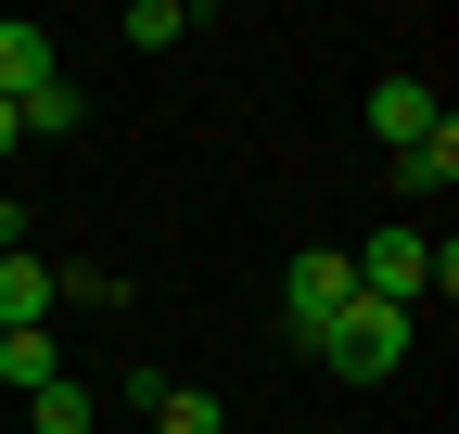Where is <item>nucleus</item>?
I'll use <instances>...</instances> for the list:
<instances>
[{"instance_id":"obj_12","label":"nucleus","mask_w":459,"mask_h":434,"mask_svg":"<svg viewBox=\"0 0 459 434\" xmlns=\"http://www.w3.org/2000/svg\"><path fill=\"white\" fill-rule=\"evenodd\" d=\"M51 294H77V307H128V282H115V268H90V256L51 268Z\"/></svg>"},{"instance_id":"obj_11","label":"nucleus","mask_w":459,"mask_h":434,"mask_svg":"<svg viewBox=\"0 0 459 434\" xmlns=\"http://www.w3.org/2000/svg\"><path fill=\"white\" fill-rule=\"evenodd\" d=\"M192 39V0H128V51H179Z\"/></svg>"},{"instance_id":"obj_6","label":"nucleus","mask_w":459,"mask_h":434,"mask_svg":"<svg viewBox=\"0 0 459 434\" xmlns=\"http://www.w3.org/2000/svg\"><path fill=\"white\" fill-rule=\"evenodd\" d=\"M77 116H90V90H77V77H39V90L13 102V128H26V141H65Z\"/></svg>"},{"instance_id":"obj_10","label":"nucleus","mask_w":459,"mask_h":434,"mask_svg":"<svg viewBox=\"0 0 459 434\" xmlns=\"http://www.w3.org/2000/svg\"><path fill=\"white\" fill-rule=\"evenodd\" d=\"M153 434H230V409H217L204 384H166V396H153Z\"/></svg>"},{"instance_id":"obj_2","label":"nucleus","mask_w":459,"mask_h":434,"mask_svg":"<svg viewBox=\"0 0 459 434\" xmlns=\"http://www.w3.org/2000/svg\"><path fill=\"white\" fill-rule=\"evenodd\" d=\"M319 358H332V384H395V358H409V307H344L332 333H319Z\"/></svg>"},{"instance_id":"obj_9","label":"nucleus","mask_w":459,"mask_h":434,"mask_svg":"<svg viewBox=\"0 0 459 434\" xmlns=\"http://www.w3.org/2000/svg\"><path fill=\"white\" fill-rule=\"evenodd\" d=\"M446 179H459V128H434V141L395 153V192H446Z\"/></svg>"},{"instance_id":"obj_14","label":"nucleus","mask_w":459,"mask_h":434,"mask_svg":"<svg viewBox=\"0 0 459 434\" xmlns=\"http://www.w3.org/2000/svg\"><path fill=\"white\" fill-rule=\"evenodd\" d=\"M13 141H26V128H13V102H0V153H13Z\"/></svg>"},{"instance_id":"obj_5","label":"nucleus","mask_w":459,"mask_h":434,"mask_svg":"<svg viewBox=\"0 0 459 434\" xmlns=\"http://www.w3.org/2000/svg\"><path fill=\"white\" fill-rule=\"evenodd\" d=\"M39 77H65V65H51V26H26V13H0V102H26Z\"/></svg>"},{"instance_id":"obj_7","label":"nucleus","mask_w":459,"mask_h":434,"mask_svg":"<svg viewBox=\"0 0 459 434\" xmlns=\"http://www.w3.org/2000/svg\"><path fill=\"white\" fill-rule=\"evenodd\" d=\"M90 421H102V396L77 384V370H65V384H39V396H26V434H90Z\"/></svg>"},{"instance_id":"obj_1","label":"nucleus","mask_w":459,"mask_h":434,"mask_svg":"<svg viewBox=\"0 0 459 434\" xmlns=\"http://www.w3.org/2000/svg\"><path fill=\"white\" fill-rule=\"evenodd\" d=\"M358 307V268H344V243H307L294 268H281V333H294L307 358H319V333Z\"/></svg>"},{"instance_id":"obj_3","label":"nucleus","mask_w":459,"mask_h":434,"mask_svg":"<svg viewBox=\"0 0 459 434\" xmlns=\"http://www.w3.org/2000/svg\"><path fill=\"white\" fill-rule=\"evenodd\" d=\"M51 307H65V294H51V256L39 243L0 256V333H51Z\"/></svg>"},{"instance_id":"obj_13","label":"nucleus","mask_w":459,"mask_h":434,"mask_svg":"<svg viewBox=\"0 0 459 434\" xmlns=\"http://www.w3.org/2000/svg\"><path fill=\"white\" fill-rule=\"evenodd\" d=\"M0 256H26V204L13 192H0Z\"/></svg>"},{"instance_id":"obj_4","label":"nucleus","mask_w":459,"mask_h":434,"mask_svg":"<svg viewBox=\"0 0 459 434\" xmlns=\"http://www.w3.org/2000/svg\"><path fill=\"white\" fill-rule=\"evenodd\" d=\"M370 128L409 153V141H434V128H446V102H434L421 77H370Z\"/></svg>"},{"instance_id":"obj_8","label":"nucleus","mask_w":459,"mask_h":434,"mask_svg":"<svg viewBox=\"0 0 459 434\" xmlns=\"http://www.w3.org/2000/svg\"><path fill=\"white\" fill-rule=\"evenodd\" d=\"M0 384H13V396L65 384V345H51V333H0Z\"/></svg>"}]
</instances>
